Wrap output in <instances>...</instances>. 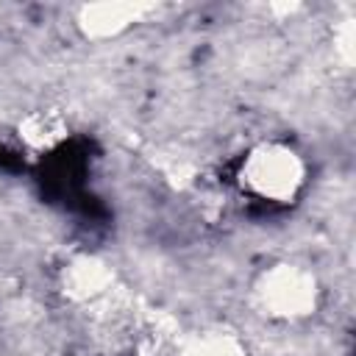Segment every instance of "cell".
<instances>
[{
    "label": "cell",
    "mask_w": 356,
    "mask_h": 356,
    "mask_svg": "<svg viewBox=\"0 0 356 356\" xmlns=\"http://www.w3.org/2000/svg\"><path fill=\"white\" fill-rule=\"evenodd\" d=\"M61 286H64V295L70 300L81 303V306L106 303L111 298V292H114L111 289L114 286V273L97 256H78L64 267Z\"/></svg>",
    "instance_id": "obj_3"
},
{
    "label": "cell",
    "mask_w": 356,
    "mask_h": 356,
    "mask_svg": "<svg viewBox=\"0 0 356 356\" xmlns=\"http://www.w3.org/2000/svg\"><path fill=\"white\" fill-rule=\"evenodd\" d=\"M17 136L28 150L47 153L70 136V122L58 108H36L19 120Z\"/></svg>",
    "instance_id": "obj_4"
},
{
    "label": "cell",
    "mask_w": 356,
    "mask_h": 356,
    "mask_svg": "<svg viewBox=\"0 0 356 356\" xmlns=\"http://www.w3.org/2000/svg\"><path fill=\"white\" fill-rule=\"evenodd\" d=\"M317 295L320 289L314 275L298 264H275L256 284V298L264 314L275 320H298L312 314Z\"/></svg>",
    "instance_id": "obj_2"
},
{
    "label": "cell",
    "mask_w": 356,
    "mask_h": 356,
    "mask_svg": "<svg viewBox=\"0 0 356 356\" xmlns=\"http://www.w3.org/2000/svg\"><path fill=\"white\" fill-rule=\"evenodd\" d=\"M236 181L256 200L292 203L306 184V161L292 145L267 139L239 159Z\"/></svg>",
    "instance_id": "obj_1"
}]
</instances>
